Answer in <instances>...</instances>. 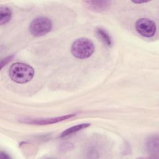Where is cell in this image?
Instances as JSON below:
<instances>
[{"label": "cell", "instance_id": "obj_1", "mask_svg": "<svg viewBox=\"0 0 159 159\" xmlns=\"http://www.w3.org/2000/svg\"><path fill=\"white\" fill-rule=\"evenodd\" d=\"M9 76L12 81L19 84L26 83L34 77V70L32 66L23 63H15L9 69Z\"/></svg>", "mask_w": 159, "mask_h": 159}, {"label": "cell", "instance_id": "obj_2", "mask_svg": "<svg viewBox=\"0 0 159 159\" xmlns=\"http://www.w3.org/2000/svg\"><path fill=\"white\" fill-rule=\"evenodd\" d=\"M94 48V45L91 40L87 38H80L73 43L71 52L77 58L86 59L92 55Z\"/></svg>", "mask_w": 159, "mask_h": 159}, {"label": "cell", "instance_id": "obj_3", "mask_svg": "<svg viewBox=\"0 0 159 159\" xmlns=\"http://www.w3.org/2000/svg\"><path fill=\"white\" fill-rule=\"evenodd\" d=\"M52 28L51 20L46 17H39L34 19L29 25V32L34 36H42L48 33Z\"/></svg>", "mask_w": 159, "mask_h": 159}, {"label": "cell", "instance_id": "obj_4", "mask_svg": "<svg viewBox=\"0 0 159 159\" xmlns=\"http://www.w3.org/2000/svg\"><path fill=\"white\" fill-rule=\"evenodd\" d=\"M135 28L141 35L145 37H153L157 30L155 23L147 18H142L137 20L135 23Z\"/></svg>", "mask_w": 159, "mask_h": 159}, {"label": "cell", "instance_id": "obj_5", "mask_svg": "<svg viewBox=\"0 0 159 159\" xmlns=\"http://www.w3.org/2000/svg\"><path fill=\"white\" fill-rule=\"evenodd\" d=\"M76 116V114H67L65 116H62L60 117H52V118H46V119H26L21 121L24 123L36 124V125H47L52 124L57 122H59L68 119H70Z\"/></svg>", "mask_w": 159, "mask_h": 159}, {"label": "cell", "instance_id": "obj_6", "mask_svg": "<svg viewBox=\"0 0 159 159\" xmlns=\"http://www.w3.org/2000/svg\"><path fill=\"white\" fill-rule=\"evenodd\" d=\"M83 2L88 9L94 12L104 11L111 4V1H86Z\"/></svg>", "mask_w": 159, "mask_h": 159}, {"label": "cell", "instance_id": "obj_7", "mask_svg": "<svg viewBox=\"0 0 159 159\" xmlns=\"http://www.w3.org/2000/svg\"><path fill=\"white\" fill-rule=\"evenodd\" d=\"M12 17V11L7 6H1L0 7V24L4 25L9 22Z\"/></svg>", "mask_w": 159, "mask_h": 159}, {"label": "cell", "instance_id": "obj_8", "mask_svg": "<svg viewBox=\"0 0 159 159\" xmlns=\"http://www.w3.org/2000/svg\"><path fill=\"white\" fill-rule=\"evenodd\" d=\"M89 126H90V124L89 123H83V124H78L73 127H71L68 129H67L66 130H64L60 135L61 137H66L70 135H71L74 133H76L81 130H83L84 129H86L87 127H88Z\"/></svg>", "mask_w": 159, "mask_h": 159}, {"label": "cell", "instance_id": "obj_9", "mask_svg": "<svg viewBox=\"0 0 159 159\" xmlns=\"http://www.w3.org/2000/svg\"><path fill=\"white\" fill-rule=\"evenodd\" d=\"M96 34L101 40L107 46L111 47L112 45V39L111 36L104 29L102 28H98L96 29Z\"/></svg>", "mask_w": 159, "mask_h": 159}, {"label": "cell", "instance_id": "obj_10", "mask_svg": "<svg viewBox=\"0 0 159 159\" xmlns=\"http://www.w3.org/2000/svg\"><path fill=\"white\" fill-rule=\"evenodd\" d=\"M147 148L148 152L152 153H158V140L157 137H151L147 142Z\"/></svg>", "mask_w": 159, "mask_h": 159}, {"label": "cell", "instance_id": "obj_11", "mask_svg": "<svg viewBox=\"0 0 159 159\" xmlns=\"http://www.w3.org/2000/svg\"><path fill=\"white\" fill-rule=\"evenodd\" d=\"M13 55H11V56H9L6 58H5L4 59L2 60H1V68H2L3 67V66L6 65L9 61H10L11 60V59L13 58Z\"/></svg>", "mask_w": 159, "mask_h": 159}, {"label": "cell", "instance_id": "obj_12", "mask_svg": "<svg viewBox=\"0 0 159 159\" xmlns=\"http://www.w3.org/2000/svg\"><path fill=\"white\" fill-rule=\"evenodd\" d=\"M133 2H134V3H145V2H147L148 1H132Z\"/></svg>", "mask_w": 159, "mask_h": 159}]
</instances>
